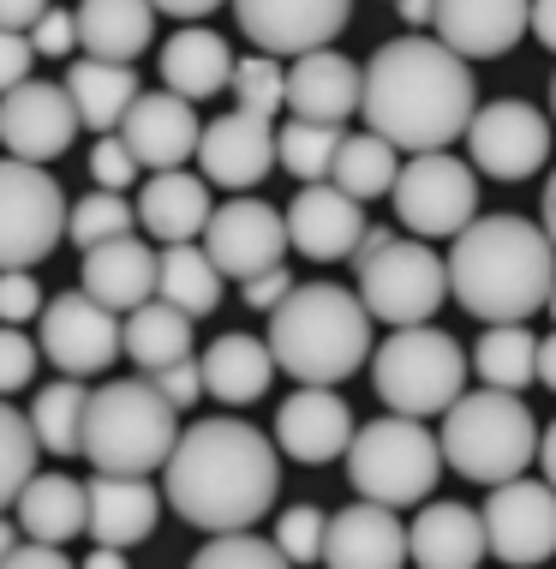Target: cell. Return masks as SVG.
<instances>
[{
	"mask_svg": "<svg viewBox=\"0 0 556 569\" xmlns=\"http://www.w3.org/2000/svg\"><path fill=\"white\" fill-rule=\"evenodd\" d=\"M360 114L371 132H383L395 150H449L467 138L478 114L473 60L455 54L443 37H395L365 60Z\"/></svg>",
	"mask_w": 556,
	"mask_h": 569,
	"instance_id": "obj_1",
	"label": "cell"
},
{
	"mask_svg": "<svg viewBox=\"0 0 556 569\" xmlns=\"http://www.w3.org/2000/svg\"><path fill=\"white\" fill-rule=\"evenodd\" d=\"M282 443H270L245 420H198L185 426L174 456L162 461L168 510L204 533L257 528L282 491Z\"/></svg>",
	"mask_w": 556,
	"mask_h": 569,
	"instance_id": "obj_2",
	"label": "cell"
},
{
	"mask_svg": "<svg viewBox=\"0 0 556 569\" xmlns=\"http://www.w3.org/2000/svg\"><path fill=\"white\" fill-rule=\"evenodd\" d=\"M556 288V240L527 217H473L449 246V295L478 325H527Z\"/></svg>",
	"mask_w": 556,
	"mask_h": 569,
	"instance_id": "obj_3",
	"label": "cell"
},
{
	"mask_svg": "<svg viewBox=\"0 0 556 569\" xmlns=\"http://www.w3.org/2000/svg\"><path fill=\"white\" fill-rule=\"evenodd\" d=\"M371 306L335 282H305L270 312V353L293 383H347L371 360Z\"/></svg>",
	"mask_w": 556,
	"mask_h": 569,
	"instance_id": "obj_4",
	"label": "cell"
},
{
	"mask_svg": "<svg viewBox=\"0 0 556 569\" xmlns=\"http://www.w3.org/2000/svg\"><path fill=\"white\" fill-rule=\"evenodd\" d=\"M180 443V408L156 378H120L90 390L84 408V461L102 473H156Z\"/></svg>",
	"mask_w": 556,
	"mask_h": 569,
	"instance_id": "obj_5",
	"label": "cell"
},
{
	"mask_svg": "<svg viewBox=\"0 0 556 569\" xmlns=\"http://www.w3.org/2000/svg\"><path fill=\"white\" fill-rule=\"evenodd\" d=\"M443 461L473 486H503L538 461V420L520 402V390H461V402L443 413Z\"/></svg>",
	"mask_w": 556,
	"mask_h": 569,
	"instance_id": "obj_6",
	"label": "cell"
},
{
	"mask_svg": "<svg viewBox=\"0 0 556 569\" xmlns=\"http://www.w3.org/2000/svg\"><path fill=\"white\" fill-rule=\"evenodd\" d=\"M353 276H360V300L371 306L377 325H431L449 295V258L419 234H395V228H365L360 252H353Z\"/></svg>",
	"mask_w": 556,
	"mask_h": 569,
	"instance_id": "obj_7",
	"label": "cell"
},
{
	"mask_svg": "<svg viewBox=\"0 0 556 569\" xmlns=\"http://www.w3.org/2000/svg\"><path fill=\"white\" fill-rule=\"evenodd\" d=\"M467 372L473 360L437 325H395L390 342H377V353H371V390L395 413H419V420L449 413L467 390Z\"/></svg>",
	"mask_w": 556,
	"mask_h": 569,
	"instance_id": "obj_8",
	"label": "cell"
},
{
	"mask_svg": "<svg viewBox=\"0 0 556 569\" xmlns=\"http://www.w3.org/2000/svg\"><path fill=\"white\" fill-rule=\"evenodd\" d=\"M347 480L360 498H377V503H425L431 486L443 480V438L425 432L419 413H383L353 432L347 443Z\"/></svg>",
	"mask_w": 556,
	"mask_h": 569,
	"instance_id": "obj_9",
	"label": "cell"
},
{
	"mask_svg": "<svg viewBox=\"0 0 556 569\" xmlns=\"http://www.w3.org/2000/svg\"><path fill=\"white\" fill-rule=\"evenodd\" d=\"M72 204L42 162L0 157V270H37L60 246Z\"/></svg>",
	"mask_w": 556,
	"mask_h": 569,
	"instance_id": "obj_10",
	"label": "cell"
},
{
	"mask_svg": "<svg viewBox=\"0 0 556 569\" xmlns=\"http://www.w3.org/2000/svg\"><path fill=\"white\" fill-rule=\"evenodd\" d=\"M395 217L419 240H455L478 217V168L449 150H413L395 180Z\"/></svg>",
	"mask_w": 556,
	"mask_h": 569,
	"instance_id": "obj_11",
	"label": "cell"
},
{
	"mask_svg": "<svg viewBox=\"0 0 556 569\" xmlns=\"http://www.w3.org/2000/svg\"><path fill=\"white\" fill-rule=\"evenodd\" d=\"M42 353H49L67 378L108 372V366L127 353V312L102 306L90 288L54 295L49 306H42Z\"/></svg>",
	"mask_w": 556,
	"mask_h": 569,
	"instance_id": "obj_12",
	"label": "cell"
},
{
	"mask_svg": "<svg viewBox=\"0 0 556 569\" xmlns=\"http://www.w3.org/2000/svg\"><path fill=\"white\" fill-rule=\"evenodd\" d=\"M473 168L491 180H533L550 162V120L520 97L478 102L473 127H467Z\"/></svg>",
	"mask_w": 556,
	"mask_h": 569,
	"instance_id": "obj_13",
	"label": "cell"
},
{
	"mask_svg": "<svg viewBox=\"0 0 556 569\" xmlns=\"http://www.w3.org/2000/svg\"><path fill=\"white\" fill-rule=\"evenodd\" d=\"M485 533H491V558L503 563H545L556 558V486L545 480H527V473H515V480L491 486L485 498Z\"/></svg>",
	"mask_w": 556,
	"mask_h": 569,
	"instance_id": "obj_14",
	"label": "cell"
},
{
	"mask_svg": "<svg viewBox=\"0 0 556 569\" xmlns=\"http://www.w3.org/2000/svg\"><path fill=\"white\" fill-rule=\"evenodd\" d=\"M287 246H293L287 217L275 204H264V198H228V204H215V217L204 228V252L215 258V270L234 276V282L282 264Z\"/></svg>",
	"mask_w": 556,
	"mask_h": 569,
	"instance_id": "obj_15",
	"label": "cell"
},
{
	"mask_svg": "<svg viewBox=\"0 0 556 569\" xmlns=\"http://www.w3.org/2000/svg\"><path fill=\"white\" fill-rule=\"evenodd\" d=\"M79 102H72L67 84H42V79H24L7 90L0 102V144L24 162H54L72 150L79 138Z\"/></svg>",
	"mask_w": 556,
	"mask_h": 569,
	"instance_id": "obj_16",
	"label": "cell"
},
{
	"mask_svg": "<svg viewBox=\"0 0 556 569\" xmlns=\"http://www.w3.org/2000/svg\"><path fill=\"white\" fill-rule=\"evenodd\" d=\"M234 24L264 54H312L330 49L353 19V0H228Z\"/></svg>",
	"mask_w": 556,
	"mask_h": 569,
	"instance_id": "obj_17",
	"label": "cell"
},
{
	"mask_svg": "<svg viewBox=\"0 0 556 569\" xmlns=\"http://www.w3.org/2000/svg\"><path fill=\"white\" fill-rule=\"evenodd\" d=\"M353 408L335 396V383H300L282 408H275V443L282 456L305 461V468H323V461L347 456L353 443Z\"/></svg>",
	"mask_w": 556,
	"mask_h": 569,
	"instance_id": "obj_18",
	"label": "cell"
},
{
	"mask_svg": "<svg viewBox=\"0 0 556 569\" xmlns=\"http://www.w3.org/2000/svg\"><path fill=\"white\" fill-rule=\"evenodd\" d=\"M365 198L342 192L335 180H305L300 198L287 204V234L305 258L317 264H335V258H353L365 240Z\"/></svg>",
	"mask_w": 556,
	"mask_h": 569,
	"instance_id": "obj_19",
	"label": "cell"
},
{
	"mask_svg": "<svg viewBox=\"0 0 556 569\" xmlns=\"http://www.w3.org/2000/svg\"><path fill=\"white\" fill-rule=\"evenodd\" d=\"M198 162H204V180L210 187H228V192H252L257 180L270 174L275 162V127H270V114H222V120H210L204 138H198Z\"/></svg>",
	"mask_w": 556,
	"mask_h": 569,
	"instance_id": "obj_20",
	"label": "cell"
},
{
	"mask_svg": "<svg viewBox=\"0 0 556 569\" xmlns=\"http://www.w3.org/2000/svg\"><path fill=\"white\" fill-rule=\"evenodd\" d=\"M120 138L156 174V168H185V157H198L204 120H198L192 97H180V90H144L127 109V120H120Z\"/></svg>",
	"mask_w": 556,
	"mask_h": 569,
	"instance_id": "obj_21",
	"label": "cell"
},
{
	"mask_svg": "<svg viewBox=\"0 0 556 569\" xmlns=\"http://www.w3.org/2000/svg\"><path fill=\"white\" fill-rule=\"evenodd\" d=\"M407 528L395 521V503L360 498L347 503L342 516H330V533H323V563L335 569H395L407 563Z\"/></svg>",
	"mask_w": 556,
	"mask_h": 569,
	"instance_id": "obj_22",
	"label": "cell"
},
{
	"mask_svg": "<svg viewBox=\"0 0 556 569\" xmlns=\"http://www.w3.org/2000/svg\"><path fill=\"white\" fill-rule=\"evenodd\" d=\"M162 503L168 491L150 486V473H102L90 480V540L97 546H144L162 521Z\"/></svg>",
	"mask_w": 556,
	"mask_h": 569,
	"instance_id": "obj_23",
	"label": "cell"
},
{
	"mask_svg": "<svg viewBox=\"0 0 556 569\" xmlns=\"http://www.w3.org/2000/svg\"><path fill=\"white\" fill-rule=\"evenodd\" d=\"M156 282H162V252L144 246L138 234H114L102 246H84L79 288H90V295L102 306H114V312H132V306L156 300Z\"/></svg>",
	"mask_w": 556,
	"mask_h": 569,
	"instance_id": "obj_24",
	"label": "cell"
},
{
	"mask_svg": "<svg viewBox=\"0 0 556 569\" xmlns=\"http://www.w3.org/2000/svg\"><path fill=\"white\" fill-rule=\"evenodd\" d=\"M533 30V0H437V37L467 60H497Z\"/></svg>",
	"mask_w": 556,
	"mask_h": 569,
	"instance_id": "obj_25",
	"label": "cell"
},
{
	"mask_svg": "<svg viewBox=\"0 0 556 569\" xmlns=\"http://www.w3.org/2000/svg\"><path fill=\"white\" fill-rule=\"evenodd\" d=\"M360 97H365V67H353L347 54H335V49L293 54V67H287V114L347 127V114H360Z\"/></svg>",
	"mask_w": 556,
	"mask_h": 569,
	"instance_id": "obj_26",
	"label": "cell"
},
{
	"mask_svg": "<svg viewBox=\"0 0 556 569\" xmlns=\"http://www.w3.org/2000/svg\"><path fill=\"white\" fill-rule=\"evenodd\" d=\"M215 204H210V180L204 174H185V168H156L138 192V222H144L150 240L162 246H180V240H198L210 228Z\"/></svg>",
	"mask_w": 556,
	"mask_h": 569,
	"instance_id": "obj_27",
	"label": "cell"
},
{
	"mask_svg": "<svg viewBox=\"0 0 556 569\" xmlns=\"http://www.w3.org/2000/svg\"><path fill=\"white\" fill-rule=\"evenodd\" d=\"M407 551L425 569H473L485 563L491 533H485V510L467 503H425L419 521L407 528Z\"/></svg>",
	"mask_w": 556,
	"mask_h": 569,
	"instance_id": "obj_28",
	"label": "cell"
},
{
	"mask_svg": "<svg viewBox=\"0 0 556 569\" xmlns=\"http://www.w3.org/2000/svg\"><path fill=\"white\" fill-rule=\"evenodd\" d=\"M234 67L240 60L228 54V42L204 24H185L162 42V84L180 90V97H192V102H210L215 90L234 84Z\"/></svg>",
	"mask_w": 556,
	"mask_h": 569,
	"instance_id": "obj_29",
	"label": "cell"
},
{
	"mask_svg": "<svg viewBox=\"0 0 556 569\" xmlns=\"http://www.w3.org/2000/svg\"><path fill=\"white\" fill-rule=\"evenodd\" d=\"M19 533L72 546L79 533H90V486L67 473H30L19 491Z\"/></svg>",
	"mask_w": 556,
	"mask_h": 569,
	"instance_id": "obj_30",
	"label": "cell"
},
{
	"mask_svg": "<svg viewBox=\"0 0 556 569\" xmlns=\"http://www.w3.org/2000/svg\"><path fill=\"white\" fill-rule=\"evenodd\" d=\"M275 372H282V366H275V353H270V336L257 342V336L234 330V336H215V342L204 348V390L228 408L257 402Z\"/></svg>",
	"mask_w": 556,
	"mask_h": 569,
	"instance_id": "obj_31",
	"label": "cell"
},
{
	"mask_svg": "<svg viewBox=\"0 0 556 569\" xmlns=\"http://www.w3.org/2000/svg\"><path fill=\"white\" fill-rule=\"evenodd\" d=\"M67 90L79 102V120L90 132H120V120L144 90H138V72L132 60H97V54H79L67 67Z\"/></svg>",
	"mask_w": 556,
	"mask_h": 569,
	"instance_id": "obj_32",
	"label": "cell"
},
{
	"mask_svg": "<svg viewBox=\"0 0 556 569\" xmlns=\"http://www.w3.org/2000/svg\"><path fill=\"white\" fill-rule=\"evenodd\" d=\"M156 37V0H84L79 49L97 60H138Z\"/></svg>",
	"mask_w": 556,
	"mask_h": 569,
	"instance_id": "obj_33",
	"label": "cell"
},
{
	"mask_svg": "<svg viewBox=\"0 0 556 569\" xmlns=\"http://www.w3.org/2000/svg\"><path fill=\"white\" fill-rule=\"evenodd\" d=\"M127 353L138 372H162L192 353V312H180L174 300H144L127 312Z\"/></svg>",
	"mask_w": 556,
	"mask_h": 569,
	"instance_id": "obj_34",
	"label": "cell"
},
{
	"mask_svg": "<svg viewBox=\"0 0 556 569\" xmlns=\"http://www.w3.org/2000/svg\"><path fill=\"white\" fill-rule=\"evenodd\" d=\"M222 282H228V276L215 270V258L204 252V246H192V240L162 246V282H156V295L174 300L180 312L210 318L215 306H222Z\"/></svg>",
	"mask_w": 556,
	"mask_h": 569,
	"instance_id": "obj_35",
	"label": "cell"
},
{
	"mask_svg": "<svg viewBox=\"0 0 556 569\" xmlns=\"http://www.w3.org/2000/svg\"><path fill=\"white\" fill-rule=\"evenodd\" d=\"M335 187L353 192V198H383V192H395V180H401V162H395V144L383 132H347L342 138V150H335Z\"/></svg>",
	"mask_w": 556,
	"mask_h": 569,
	"instance_id": "obj_36",
	"label": "cell"
},
{
	"mask_svg": "<svg viewBox=\"0 0 556 569\" xmlns=\"http://www.w3.org/2000/svg\"><path fill=\"white\" fill-rule=\"evenodd\" d=\"M473 372L497 390H527L538 383V336L520 325H485V336L473 342Z\"/></svg>",
	"mask_w": 556,
	"mask_h": 569,
	"instance_id": "obj_37",
	"label": "cell"
},
{
	"mask_svg": "<svg viewBox=\"0 0 556 569\" xmlns=\"http://www.w3.org/2000/svg\"><path fill=\"white\" fill-rule=\"evenodd\" d=\"M342 127L335 120H305V114H287L275 127V157L293 180H330L335 174V150H342Z\"/></svg>",
	"mask_w": 556,
	"mask_h": 569,
	"instance_id": "obj_38",
	"label": "cell"
},
{
	"mask_svg": "<svg viewBox=\"0 0 556 569\" xmlns=\"http://www.w3.org/2000/svg\"><path fill=\"white\" fill-rule=\"evenodd\" d=\"M84 408H90V390L79 378H60L49 390H37L30 426H37L42 450L49 456H84Z\"/></svg>",
	"mask_w": 556,
	"mask_h": 569,
	"instance_id": "obj_39",
	"label": "cell"
},
{
	"mask_svg": "<svg viewBox=\"0 0 556 569\" xmlns=\"http://www.w3.org/2000/svg\"><path fill=\"white\" fill-rule=\"evenodd\" d=\"M37 450H42V438H37V426H30V413H19L0 396V510L19 503L24 480L37 473Z\"/></svg>",
	"mask_w": 556,
	"mask_h": 569,
	"instance_id": "obj_40",
	"label": "cell"
},
{
	"mask_svg": "<svg viewBox=\"0 0 556 569\" xmlns=\"http://www.w3.org/2000/svg\"><path fill=\"white\" fill-rule=\"evenodd\" d=\"M234 109L245 114H282L287 109V67H282V54H245L240 67H234Z\"/></svg>",
	"mask_w": 556,
	"mask_h": 569,
	"instance_id": "obj_41",
	"label": "cell"
},
{
	"mask_svg": "<svg viewBox=\"0 0 556 569\" xmlns=\"http://www.w3.org/2000/svg\"><path fill=\"white\" fill-rule=\"evenodd\" d=\"M132 222H138V210L127 204V198L97 187L90 198H79V204H72L67 234H72V246H102V240H114V234H132Z\"/></svg>",
	"mask_w": 556,
	"mask_h": 569,
	"instance_id": "obj_42",
	"label": "cell"
},
{
	"mask_svg": "<svg viewBox=\"0 0 556 569\" xmlns=\"http://www.w3.org/2000/svg\"><path fill=\"white\" fill-rule=\"evenodd\" d=\"M287 563L282 540H264L252 528H234V533H215V540L198 551V569H275Z\"/></svg>",
	"mask_w": 556,
	"mask_h": 569,
	"instance_id": "obj_43",
	"label": "cell"
},
{
	"mask_svg": "<svg viewBox=\"0 0 556 569\" xmlns=\"http://www.w3.org/2000/svg\"><path fill=\"white\" fill-rule=\"evenodd\" d=\"M323 533H330V516H323L317 503H293V510H282V521H275V540H282L287 563H317Z\"/></svg>",
	"mask_w": 556,
	"mask_h": 569,
	"instance_id": "obj_44",
	"label": "cell"
},
{
	"mask_svg": "<svg viewBox=\"0 0 556 569\" xmlns=\"http://www.w3.org/2000/svg\"><path fill=\"white\" fill-rule=\"evenodd\" d=\"M138 168H144V162L132 157V144H127L120 132H102L97 150H90V180H97V187H108V192H127L132 180H138Z\"/></svg>",
	"mask_w": 556,
	"mask_h": 569,
	"instance_id": "obj_45",
	"label": "cell"
},
{
	"mask_svg": "<svg viewBox=\"0 0 556 569\" xmlns=\"http://www.w3.org/2000/svg\"><path fill=\"white\" fill-rule=\"evenodd\" d=\"M37 378V342L19 336V325H0V396L24 390Z\"/></svg>",
	"mask_w": 556,
	"mask_h": 569,
	"instance_id": "obj_46",
	"label": "cell"
},
{
	"mask_svg": "<svg viewBox=\"0 0 556 569\" xmlns=\"http://www.w3.org/2000/svg\"><path fill=\"white\" fill-rule=\"evenodd\" d=\"M42 288L30 270H0V325H24V318L42 312Z\"/></svg>",
	"mask_w": 556,
	"mask_h": 569,
	"instance_id": "obj_47",
	"label": "cell"
},
{
	"mask_svg": "<svg viewBox=\"0 0 556 569\" xmlns=\"http://www.w3.org/2000/svg\"><path fill=\"white\" fill-rule=\"evenodd\" d=\"M150 378L162 383V396H168L174 408H192L198 396H210V390H204V360H192V353H185V360H174V366H162V372H150Z\"/></svg>",
	"mask_w": 556,
	"mask_h": 569,
	"instance_id": "obj_48",
	"label": "cell"
},
{
	"mask_svg": "<svg viewBox=\"0 0 556 569\" xmlns=\"http://www.w3.org/2000/svg\"><path fill=\"white\" fill-rule=\"evenodd\" d=\"M30 42H37V54H72L79 49V12L49 7L37 24H30Z\"/></svg>",
	"mask_w": 556,
	"mask_h": 569,
	"instance_id": "obj_49",
	"label": "cell"
},
{
	"mask_svg": "<svg viewBox=\"0 0 556 569\" xmlns=\"http://www.w3.org/2000/svg\"><path fill=\"white\" fill-rule=\"evenodd\" d=\"M30 60H37L30 30H7V24H0V97H7L12 84L30 79Z\"/></svg>",
	"mask_w": 556,
	"mask_h": 569,
	"instance_id": "obj_50",
	"label": "cell"
},
{
	"mask_svg": "<svg viewBox=\"0 0 556 569\" xmlns=\"http://www.w3.org/2000/svg\"><path fill=\"white\" fill-rule=\"evenodd\" d=\"M287 295H293L287 264H270V270H257V276H245V282H240V300L252 306V312H275Z\"/></svg>",
	"mask_w": 556,
	"mask_h": 569,
	"instance_id": "obj_51",
	"label": "cell"
},
{
	"mask_svg": "<svg viewBox=\"0 0 556 569\" xmlns=\"http://www.w3.org/2000/svg\"><path fill=\"white\" fill-rule=\"evenodd\" d=\"M7 563H19V569H60V563H67V546H54V540H24V546H12Z\"/></svg>",
	"mask_w": 556,
	"mask_h": 569,
	"instance_id": "obj_52",
	"label": "cell"
},
{
	"mask_svg": "<svg viewBox=\"0 0 556 569\" xmlns=\"http://www.w3.org/2000/svg\"><path fill=\"white\" fill-rule=\"evenodd\" d=\"M42 12H49V0H0V24L7 30H30Z\"/></svg>",
	"mask_w": 556,
	"mask_h": 569,
	"instance_id": "obj_53",
	"label": "cell"
},
{
	"mask_svg": "<svg viewBox=\"0 0 556 569\" xmlns=\"http://www.w3.org/2000/svg\"><path fill=\"white\" fill-rule=\"evenodd\" d=\"M215 7H228V0H156V12H168V19H185V24L210 19Z\"/></svg>",
	"mask_w": 556,
	"mask_h": 569,
	"instance_id": "obj_54",
	"label": "cell"
},
{
	"mask_svg": "<svg viewBox=\"0 0 556 569\" xmlns=\"http://www.w3.org/2000/svg\"><path fill=\"white\" fill-rule=\"evenodd\" d=\"M533 37L556 54V0H533Z\"/></svg>",
	"mask_w": 556,
	"mask_h": 569,
	"instance_id": "obj_55",
	"label": "cell"
},
{
	"mask_svg": "<svg viewBox=\"0 0 556 569\" xmlns=\"http://www.w3.org/2000/svg\"><path fill=\"white\" fill-rule=\"evenodd\" d=\"M395 12H401V19H407L413 30L437 24V0H395Z\"/></svg>",
	"mask_w": 556,
	"mask_h": 569,
	"instance_id": "obj_56",
	"label": "cell"
},
{
	"mask_svg": "<svg viewBox=\"0 0 556 569\" xmlns=\"http://www.w3.org/2000/svg\"><path fill=\"white\" fill-rule=\"evenodd\" d=\"M538 383H545V390H556V330L538 342Z\"/></svg>",
	"mask_w": 556,
	"mask_h": 569,
	"instance_id": "obj_57",
	"label": "cell"
},
{
	"mask_svg": "<svg viewBox=\"0 0 556 569\" xmlns=\"http://www.w3.org/2000/svg\"><path fill=\"white\" fill-rule=\"evenodd\" d=\"M538 468H545V480L556 486V420L538 432Z\"/></svg>",
	"mask_w": 556,
	"mask_h": 569,
	"instance_id": "obj_58",
	"label": "cell"
},
{
	"mask_svg": "<svg viewBox=\"0 0 556 569\" xmlns=\"http://www.w3.org/2000/svg\"><path fill=\"white\" fill-rule=\"evenodd\" d=\"M545 228H550V240H556V168H550V180H545Z\"/></svg>",
	"mask_w": 556,
	"mask_h": 569,
	"instance_id": "obj_59",
	"label": "cell"
},
{
	"mask_svg": "<svg viewBox=\"0 0 556 569\" xmlns=\"http://www.w3.org/2000/svg\"><path fill=\"white\" fill-rule=\"evenodd\" d=\"M12 546H19V540H12V528H7V521H0V563L12 558Z\"/></svg>",
	"mask_w": 556,
	"mask_h": 569,
	"instance_id": "obj_60",
	"label": "cell"
},
{
	"mask_svg": "<svg viewBox=\"0 0 556 569\" xmlns=\"http://www.w3.org/2000/svg\"><path fill=\"white\" fill-rule=\"evenodd\" d=\"M550 114H556V79H550Z\"/></svg>",
	"mask_w": 556,
	"mask_h": 569,
	"instance_id": "obj_61",
	"label": "cell"
},
{
	"mask_svg": "<svg viewBox=\"0 0 556 569\" xmlns=\"http://www.w3.org/2000/svg\"><path fill=\"white\" fill-rule=\"evenodd\" d=\"M550 318H556V288H550Z\"/></svg>",
	"mask_w": 556,
	"mask_h": 569,
	"instance_id": "obj_62",
	"label": "cell"
}]
</instances>
